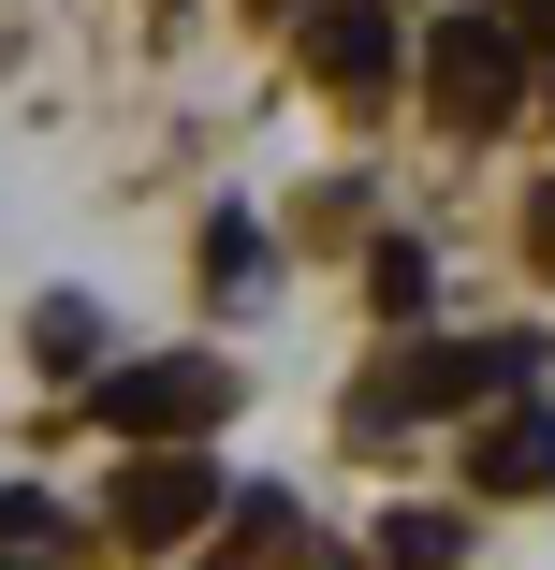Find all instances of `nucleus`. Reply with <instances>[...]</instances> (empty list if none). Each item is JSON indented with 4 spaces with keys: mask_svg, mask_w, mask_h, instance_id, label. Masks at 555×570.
<instances>
[{
    "mask_svg": "<svg viewBox=\"0 0 555 570\" xmlns=\"http://www.w3.org/2000/svg\"><path fill=\"white\" fill-rule=\"evenodd\" d=\"M424 88H438V118H454V132H497L512 102H526V30H512V16L424 30Z\"/></svg>",
    "mask_w": 555,
    "mask_h": 570,
    "instance_id": "obj_2",
    "label": "nucleus"
},
{
    "mask_svg": "<svg viewBox=\"0 0 555 570\" xmlns=\"http://www.w3.org/2000/svg\"><path fill=\"white\" fill-rule=\"evenodd\" d=\"M102 424H118L132 453H161V439H205V424H235V366H219V352H161V366H102Z\"/></svg>",
    "mask_w": 555,
    "mask_h": 570,
    "instance_id": "obj_1",
    "label": "nucleus"
},
{
    "mask_svg": "<svg viewBox=\"0 0 555 570\" xmlns=\"http://www.w3.org/2000/svg\"><path fill=\"white\" fill-rule=\"evenodd\" d=\"M526 235H541V264H555V190H541V205H526Z\"/></svg>",
    "mask_w": 555,
    "mask_h": 570,
    "instance_id": "obj_12",
    "label": "nucleus"
},
{
    "mask_svg": "<svg viewBox=\"0 0 555 570\" xmlns=\"http://www.w3.org/2000/svg\"><path fill=\"white\" fill-rule=\"evenodd\" d=\"M0 570H30V556H0Z\"/></svg>",
    "mask_w": 555,
    "mask_h": 570,
    "instance_id": "obj_13",
    "label": "nucleus"
},
{
    "mask_svg": "<svg viewBox=\"0 0 555 570\" xmlns=\"http://www.w3.org/2000/svg\"><path fill=\"white\" fill-rule=\"evenodd\" d=\"M205 278H219V293H249V278H264V235H249V219H219V235H205Z\"/></svg>",
    "mask_w": 555,
    "mask_h": 570,
    "instance_id": "obj_9",
    "label": "nucleus"
},
{
    "mask_svg": "<svg viewBox=\"0 0 555 570\" xmlns=\"http://www.w3.org/2000/svg\"><path fill=\"white\" fill-rule=\"evenodd\" d=\"M307 73H321V88H380V73H395V16H366V0L321 16V30H307Z\"/></svg>",
    "mask_w": 555,
    "mask_h": 570,
    "instance_id": "obj_6",
    "label": "nucleus"
},
{
    "mask_svg": "<svg viewBox=\"0 0 555 570\" xmlns=\"http://www.w3.org/2000/svg\"><path fill=\"white\" fill-rule=\"evenodd\" d=\"M512 366H526V352H497V336H468V352H409V366L366 395V424H395V410H468V395H512Z\"/></svg>",
    "mask_w": 555,
    "mask_h": 570,
    "instance_id": "obj_4",
    "label": "nucleus"
},
{
    "mask_svg": "<svg viewBox=\"0 0 555 570\" xmlns=\"http://www.w3.org/2000/svg\"><path fill=\"white\" fill-rule=\"evenodd\" d=\"M30 352H44V366L73 381V366H102V322H88L73 293H44V322H30Z\"/></svg>",
    "mask_w": 555,
    "mask_h": 570,
    "instance_id": "obj_8",
    "label": "nucleus"
},
{
    "mask_svg": "<svg viewBox=\"0 0 555 570\" xmlns=\"http://www.w3.org/2000/svg\"><path fill=\"white\" fill-rule=\"evenodd\" d=\"M205 512H219V469H205V453H176V439L118 483V541H147V556H161V541H190Z\"/></svg>",
    "mask_w": 555,
    "mask_h": 570,
    "instance_id": "obj_3",
    "label": "nucleus"
},
{
    "mask_svg": "<svg viewBox=\"0 0 555 570\" xmlns=\"http://www.w3.org/2000/svg\"><path fill=\"white\" fill-rule=\"evenodd\" d=\"M366 278H380V307H395V322H409V307H424V249H409V235H395V249H380V264H366Z\"/></svg>",
    "mask_w": 555,
    "mask_h": 570,
    "instance_id": "obj_10",
    "label": "nucleus"
},
{
    "mask_svg": "<svg viewBox=\"0 0 555 570\" xmlns=\"http://www.w3.org/2000/svg\"><path fill=\"white\" fill-rule=\"evenodd\" d=\"M497 16H512V30H541V45H555V0H497Z\"/></svg>",
    "mask_w": 555,
    "mask_h": 570,
    "instance_id": "obj_11",
    "label": "nucleus"
},
{
    "mask_svg": "<svg viewBox=\"0 0 555 570\" xmlns=\"http://www.w3.org/2000/svg\"><path fill=\"white\" fill-rule=\"evenodd\" d=\"M468 483L483 498H555V410H497L468 439Z\"/></svg>",
    "mask_w": 555,
    "mask_h": 570,
    "instance_id": "obj_5",
    "label": "nucleus"
},
{
    "mask_svg": "<svg viewBox=\"0 0 555 570\" xmlns=\"http://www.w3.org/2000/svg\"><path fill=\"white\" fill-rule=\"evenodd\" d=\"M454 556H468L454 512H395V527H380V570H454Z\"/></svg>",
    "mask_w": 555,
    "mask_h": 570,
    "instance_id": "obj_7",
    "label": "nucleus"
}]
</instances>
